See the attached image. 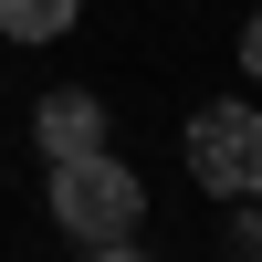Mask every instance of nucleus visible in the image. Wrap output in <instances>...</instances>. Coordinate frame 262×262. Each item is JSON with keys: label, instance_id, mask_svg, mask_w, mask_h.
<instances>
[{"label": "nucleus", "instance_id": "f257e3e1", "mask_svg": "<svg viewBox=\"0 0 262 262\" xmlns=\"http://www.w3.org/2000/svg\"><path fill=\"white\" fill-rule=\"evenodd\" d=\"M53 221L74 252H137L147 242V189L126 158L84 147V158H53Z\"/></svg>", "mask_w": 262, "mask_h": 262}, {"label": "nucleus", "instance_id": "f03ea898", "mask_svg": "<svg viewBox=\"0 0 262 262\" xmlns=\"http://www.w3.org/2000/svg\"><path fill=\"white\" fill-rule=\"evenodd\" d=\"M179 158H189V179L210 200H252L262 189V105H200L189 137H179Z\"/></svg>", "mask_w": 262, "mask_h": 262}, {"label": "nucleus", "instance_id": "7ed1b4c3", "mask_svg": "<svg viewBox=\"0 0 262 262\" xmlns=\"http://www.w3.org/2000/svg\"><path fill=\"white\" fill-rule=\"evenodd\" d=\"M32 147H42V168H53V158H84V147H105V105L84 95V84L32 95Z\"/></svg>", "mask_w": 262, "mask_h": 262}, {"label": "nucleus", "instance_id": "20e7f679", "mask_svg": "<svg viewBox=\"0 0 262 262\" xmlns=\"http://www.w3.org/2000/svg\"><path fill=\"white\" fill-rule=\"evenodd\" d=\"M84 0H0V42H63Z\"/></svg>", "mask_w": 262, "mask_h": 262}, {"label": "nucleus", "instance_id": "39448f33", "mask_svg": "<svg viewBox=\"0 0 262 262\" xmlns=\"http://www.w3.org/2000/svg\"><path fill=\"white\" fill-rule=\"evenodd\" d=\"M242 74H252V84H262V11H252V21H242Z\"/></svg>", "mask_w": 262, "mask_h": 262}, {"label": "nucleus", "instance_id": "423d86ee", "mask_svg": "<svg viewBox=\"0 0 262 262\" xmlns=\"http://www.w3.org/2000/svg\"><path fill=\"white\" fill-rule=\"evenodd\" d=\"M252 200H262V189H252Z\"/></svg>", "mask_w": 262, "mask_h": 262}]
</instances>
